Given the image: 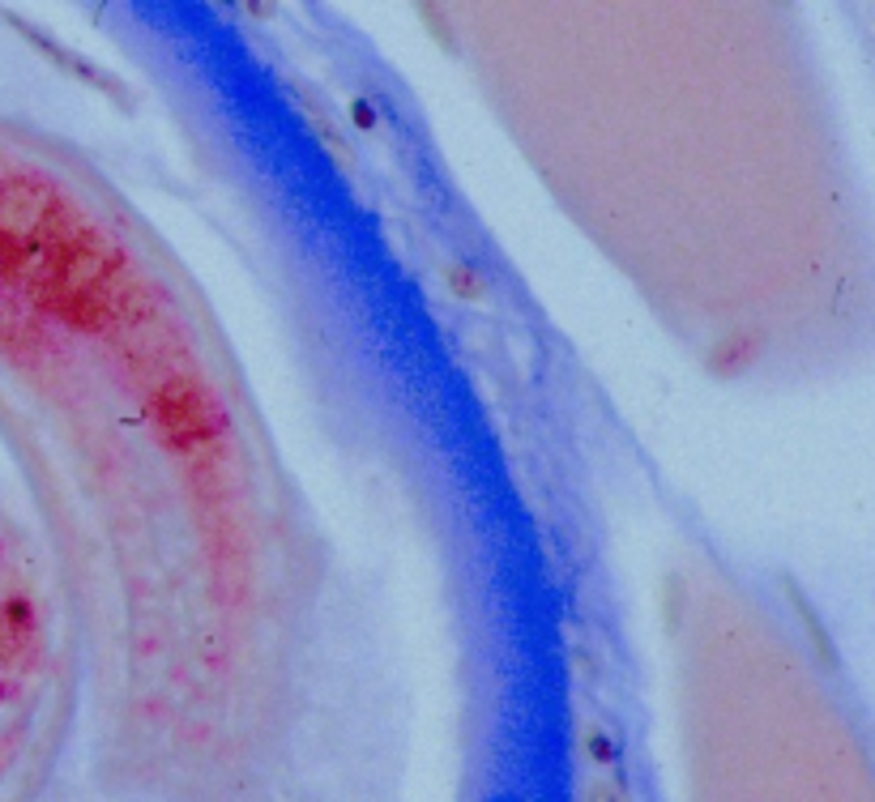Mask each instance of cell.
Here are the masks:
<instances>
[{
    "instance_id": "6da1fadb",
    "label": "cell",
    "mask_w": 875,
    "mask_h": 802,
    "mask_svg": "<svg viewBox=\"0 0 875 802\" xmlns=\"http://www.w3.org/2000/svg\"><path fill=\"white\" fill-rule=\"evenodd\" d=\"M0 274L18 278L47 312L94 329L116 312L124 261L52 188L13 184L0 210Z\"/></svg>"
},
{
    "instance_id": "7a4b0ae2",
    "label": "cell",
    "mask_w": 875,
    "mask_h": 802,
    "mask_svg": "<svg viewBox=\"0 0 875 802\" xmlns=\"http://www.w3.org/2000/svg\"><path fill=\"white\" fill-rule=\"evenodd\" d=\"M150 419H154L158 440H163L167 448H175V453H197V448L218 440V410H214V401L205 397L193 380H184V376L167 380L163 389L154 393Z\"/></svg>"
}]
</instances>
